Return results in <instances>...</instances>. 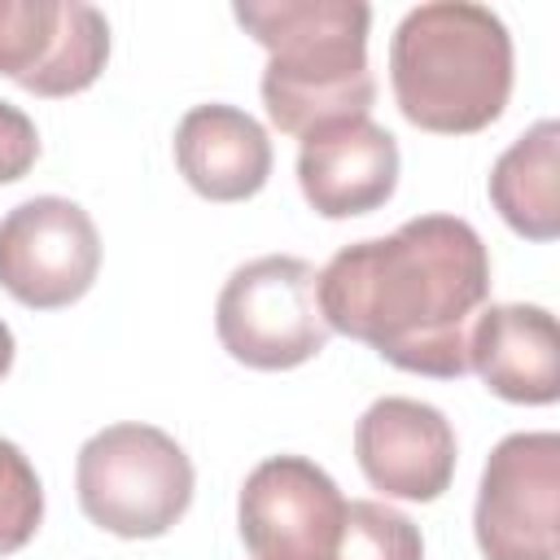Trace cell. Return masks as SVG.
Segmentation results:
<instances>
[{"label":"cell","mask_w":560,"mask_h":560,"mask_svg":"<svg viewBox=\"0 0 560 560\" xmlns=\"http://www.w3.org/2000/svg\"><path fill=\"white\" fill-rule=\"evenodd\" d=\"M328 332L372 346L385 363L459 381L468 324L490 298V254L459 214H416L389 236L341 245L319 271Z\"/></svg>","instance_id":"1"},{"label":"cell","mask_w":560,"mask_h":560,"mask_svg":"<svg viewBox=\"0 0 560 560\" xmlns=\"http://www.w3.org/2000/svg\"><path fill=\"white\" fill-rule=\"evenodd\" d=\"M232 13L267 48L262 105L284 136L302 140L328 122L368 118L376 79L363 0H241Z\"/></svg>","instance_id":"2"},{"label":"cell","mask_w":560,"mask_h":560,"mask_svg":"<svg viewBox=\"0 0 560 560\" xmlns=\"http://www.w3.org/2000/svg\"><path fill=\"white\" fill-rule=\"evenodd\" d=\"M512 35L472 0L416 4L389 39V83L402 118L438 136H472L512 96Z\"/></svg>","instance_id":"3"},{"label":"cell","mask_w":560,"mask_h":560,"mask_svg":"<svg viewBox=\"0 0 560 560\" xmlns=\"http://www.w3.org/2000/svg\"><path fill=\"white\" fill-rule=\"evenodd\" d=\"M79 508L92 525L118 538H162L192 503V459L153 424H109L79 446Z\"/></svg>","instance_id":"4"},{"label":"cell","mask_w":560,"mask_h":560,"mask_svg":"<svg viewBox=\"0 0 560 560\" xmlns=\"http://www.w3.org/2000/svg\"><path fill=\"white\" fill-rule=\"evenodd\" d=\"M319 271L293 254H262L228 276L214 302L223 350L258 372H289L328 346L319 315Z\"/></svg>","instance_id":"5"},{"label":"cell","mask_w":560,"mask_h":560,"mask_svg":"<svg viewBox=\"0 0 560 560\" xmlns=\"http://www.w3.org/2000/svg\"><path fill=\"white\" fill-rule=\"evenodd\" d=\"M560 438L508 433L486 468L472 534L486 560H560Z\"/></svg>","instance_id":"6"},{"label":"cell","mask_w":560,"mask_h":560,"mask_svg":"<svg viewBox=\"0 0 560 560\" xmlns=\"http://www.w3.org/2000/svg\"><path fill=\"white\" fill-rule=\"evenodd\" d=\"M101 271L92 214L70 197H31L0 219V289L31 311L79 302Z\"/></svg>","instance_id":"7"},{"label":"cell","mask_w":560,"mask_h":560,"mask_svg":"<svg viewBox=\"0 0 560 560\" xmlns=\"http://www.w3.org/2000/svg\"><path fill=\"white\" fill-rule=\"evenodd\" d=\"M346 499L306 455L262 459L236 499L241 542L254 560H332Z\"/></svg>","instance_id":"8"},{"label":"cell","mask_w":560,"mask_h":560,"mask_svg":"<svg viewBox=\"0 0 560 560\" xmlns=\"http://www.w3.org/2000/svg\"><path fill=\"white\" fill-rule=\"evenodd\" d=\"M109 61V22L83 0H0V74L35 96L88 92Z\"/></svg>","instance_id":"9"},{"label":"cell","mask_w":560,"mask_h":560,"mask_svg":"<svg viewBox=\"0 0 560 560\" xmlns=\"http://www.w3.org/2000/svg\"><path fill=\"white\" fill-rule=\"evenodd\" d=\"M354 459L385 499L433 503L455 477V429L420 398H376L354 424Z\"/></svg>","instance_id":"10"},{"label":"cell","mask_w":560,"mask_h":560,"mask_svg":"<svg viewBox=\"0 0 560 560\" xmlns=\"http://www.w3.org/2000/svg\"><path fill=\"white\" fill-rule=\"evenodd\" d=\"M298 184L315 214L354 219L381 210L398 188V140L372 118H341L298 149Z\"/></svg>","instance_id":"11"},{"label":"cell","mask_w":560,"mask_h":560,"mask_svg":"<svg viewBox=\"0 0 560 560\" xmlns=\"http://www.w3.org/2000/svg\"><path fill=\"white\" fill-rule=\"evenodd\" d=\"M468 368L503 402L547 407L560 398L556 315L534 302H499L477 311L468 328Z\"/></svg>","instance_id":"12"},{"label":"cell","mask_w":560,"mask_h":560,"mask_svg":"<svg viewBox=\"0 0 560 560\" xmlns=\"http://www.w3.org/2000/svg\"><path fill=\"white\" fill-rule=\"evenodd\" d=\"M175 166L206 201H249L271 175V140L236 105H192L175 127Z\"/></svg>","instance_id":"13"},{"label":"cell","mask_w":560,"mask_h":560,"mask_svg":"<svg viewBox=\"0 0 560 560\" xmlns=\"http://www.w3.org/2000/svg\"><path fill=\"white\" fill-rule=\"evenodd\" d=\"M490 201L499 219L525 241L560 236V127L534 122L490 166Z\"/></svg>","instance_id":"14"},{"label":"cell","mask_w":560,"mask_h":560,"mask_svg":"<svg viewBox=\"0 0 560 560\" xmlns=\"http://www.w3.org/2000/svg\"><path fill=\"white\" fill-rule=\"evenodd\" d=\"M332 560H424L420 529L381 499H350Z\"/></svg>","instance_id":"15"},{"label":"cell","mask_w":560,"mask_h":560,"mask_svg":"<svg viewBox=\"0 0 560 560\" xmlns=\"http://www.w3.org/2000/svg\"><path fill=\"white\" fill-rule=\"evenodd\" d=\"M44 521V486L9 438H0V556L22 551Z\"/></svg>","instance_id":"16"},{"label":"cell","mask_w":560,"mask_h":560,"mask_svg":"<svg viewBox=\"0 0 560 560\" xmlns=\"http://www.w3.org/2000/svg\"><path fill=\"white\" fill-rule=\"evenodd\" d=\"M35 158H39V131H35V122L18 105L0 101V184L22 179L35 166Z\"/></svg>","instance_id":"17"},{"label":"cell","mask_w":560,"mask_h":560,"mask_svg":"<svg viewBox=\"0 0 560 560\" xmlns=\"http://www.w3.org/2000/svg\"><path fill=\"white\" fill-rule=\"evenodd\" d=\"M13 350H18V346H13V332H9V324L0 319V381H4L9 368H13Z\"/></svg>","instance_id":"18"}]
</instances>
